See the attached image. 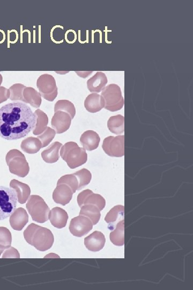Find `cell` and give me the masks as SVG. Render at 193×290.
I'll return each mask as SVG.
<instances>
[{
	"mask_svg": "<svg viewBox=\"0 0 193 290\" xmlns=\"http://www.w3.org/2000/svg\"><path fill=\"white\" fill-rule=\"evenodd\" d=\"M36 118L26 104H7L0 108V136L7 140L24 138L35 128Z\"/></svg>",
	"mask_w": 193,
	"mask_h": 290,
	"instance_id": "6da1fadb",
	"label": "cell"
},
{
	"mask_svg": "<svg viewBox=\"0 0 193 290\" xmlns=\"http://www.w3.org/2000/svg\"><path fill=\"white\" fill-rule=\"evenodd\" d=\"M24 237L27 243L39 251L45 252L50 249L54 242L52 232L34 223L28 226L24 232Z\"/></svg>",
	"mask_w": 193,
	"mask_h": 290,
	"instance_id": "7a4b0ae2",
	"label": "cell"
},
{
	"mask_svg": "<svg viewBox=\"0 0 193 290\" xmlns=\"http://www.w3.org/2000/svg\"><path fill=\"white\" fill-rule=\"evenodd\" d=\"M60 156L70 169H75L82 166L87 160L85 150L79 147L75 142L70 141L64 144L61 149Z\"/></svg>",
	"mask_w": 193,
	"mask_h": 290,
	"instance_id": "3957f363",
	"label": "cell"
},
{
	"mask_svg": "<svg viewBox=\"0 0 193 290\" xmlns=\"http://www.w3.org/2000/svg\"><path fill=\"white\" fill-rule=\"evenodd\" d=\"M104 101V108L111 112L122 109L125 103L120 87L110 84L104 88L101 95Z\"/></svg>",
	"mask_w": 193,
	"mask_h": 290,
	"instance_id": "277c9868",
	"label": "cell"
},
{
	"mask_svg": "<svg viewBox=\"0 0 193 290\" xmlns=\"http://www.w3.org/2000/svg\"><path fill=\"white\" fill-rule=\"evenodd\" d=\"M6 163L10 172L20 177H25L30 171V167L25 156L18 150L14 149L8 152Z\"/></svg>",
	"mask_w": 193,
	"mask_h": 290,
	"instance_id": "5b68a950",
	"label": "cell"
},
{
	"mask_svg": "<svg viewBox=\"0 0 193 290\" xmlns=\"http://www.w3.org/2000/svg\"><path fill=\"white\" fill-rule=\"evenodd\" d=\"M26 206L34 221L44 223L48 220L50 209L42 197L38 195H31L29 197Z\"/></svg>",
	"mask_w": 193,
	"mask_h": 290,
	"instance_id": "8992f818",
	"label": "cell"
},
{
	"mask_svg": "<svg viewBox=\"0 0 193 290\" xmlns=\"http://www.w3.org/2000/svg\"><path fill=\"white\" fill-rule=\"evenodd\" d=\"M18 198L11 188L0 186V221L10 216L18 204Z\"/></svg>",
	"mask_w": 193,
	"mask_h": 290,
	"instance_id": "52a82bcc",
	"label": "cell"
},
{
	"mask_svg": "<svg viewBox=\"0 0 193 290\" xmlns=\"http://www.w3.org/2000/svg\"><path fill=\"white\" fill-rule=\"evenodd\" d=\"M125 135L110 136L104 139L102 148L109 156L120 158L125 155Z\"/></svg>",
	"mask_w": 193,
	"mask_h": 290,
	"instance_id": "ba28073f",
	"label": "cell"
},
{
	"mask_svg": "<svg viewBox=\"0 0 193 290\" xmlns=\"http://www.w3.org/2000/svg\"><path fill=\"white\" fill-rule=\"evenodd\" d=\"M93 229L90 220L83 215H79L72 219L69 225V231L75 237L80 238L87 235Z\"/></svg>",
	"mask_w": 193,
	"mask_h": 290,
	"instance_id": "9c48e42d",
	"label": "cell"
},
{
	"mask_svg": "<svg viewBox=\"0 0 193 290\" xmlns=\"http://www.w3.org/2000/svg\"><path fill=\"white\" fill-rule=\"evenodd\" d=\"M77 203L80 207L87 204L98 206L100 211L106 207V201L101 195L94 193L92 191L87 189L79 193L77 197Z\"/></svg>",
	"mask_w": 193,
	"mask_h": 290,
	"instance_id": "30bf717a",
	"label": "cell"
},
{
	"mask_svg": "<svg viewBox=\"0 0 193 290\" xmlns=\"http://www.w3.org/2000/svg\"><path fill=\"white\" fill-rule=\"evenodd\" d=\"M71 119V116L66 112H55L51 124L56 133L62 134L66 132L70 128Z\"/></svg>",
	"mask_w": 193,
	"mask_h": 290,
	"instance_id": "8fae6325",
	"label": "cell"
},
{
	"mask_svg": "<svg viewBox=\"0 0 193 290\" xmlns=\"http://www.w3.org/2000/svg\"><path fill=\"white\" fill-rule=\"evenodd\" d=\"M106 243V237L103 233L99 231H94L84 239L85 246L88 251L93 252L101 251Z\"/></svg>",
	"mask_w": 193,
	"mask_h": 290,
	"instance_id": "7c38bea8",
	"label": "cell"
},
{
	"mask_svg": "<svg viewBox=\"0 0 193 290\" xmlns=\"http://www.w3.org/2000/svg\"><path fill=\"white\" fill-rule=\"evenodd\" d=\"M73 192L67 185L60 184L57 185L53 193V199L55 202L63 206L70 203Z\"/></svg>",
	"mask_w": 193,
	"mask_h": 290,
	"instance_id": "4fadbf2b",
	"label": "cell"
},
{
	"mask_svg": "<svg viewBox=\"0 0 193 290\" xmlns=\"http://www.w3.org/2000/svg\"><path fill=\"white\" fill-rule=\"evenodd\" d=\"M10 222L14 230L22 231L29 222V215L25 209L19 207L11 214Z\"/></svg>",
	"mask_w": 193,
	"mask_h": 290,
	"instance_id": "5bb4252c",
	"label": "cell"
},
{
	"mask_svg": "<svg viewBox=\"0 0 193 290\" xmlns=\"http://www.w3.org/2000/svg\"><path fill=\"white\" fill-rule=\"evenodd\" d=\"M48 220L54 227L61 229L66 227L68 220L67 212L62 208L56 207L50 211Z\"/></svg>",
	"mask_w": 193,
	"mask_h": 290,
	"instance_id": "9a60e30c",
	"label": "cell"
},
{
	"mask_svg": "<svg viewBox=\"0 0 193 290\" xmlns=\"http://www.w3.org/2000/svg\"><path fill=\"white\" fill-rule=\"evenodd\" d=\"M101 141L99 134L92 130L84 132L80 136V142L83 149L88 151H92L98 149Z\"/></svg>",
	"mask_w": 193,
	"mask_h": 290,
	"instance_id": "2e32d148",
	"label": "cell"
},
{
	"mask_svg": "<svg viewBox=\"0 0 193 290\" xmlns=\"http://www.w3.org/2000/svg\"><path fill=\"white\" fill-rule=\"evenodd\" d=\"M108 80L106 74L101 71H98L87 82L88 91L92 93H100L104 90Z\"/></svg>",
	"mask_w": 193,
	"mask_h": 290,
	"instance_id": "e0dca14e",
	"label": "cell"
},
{
	"mask_svg": "<svg viewBox=\"0 0 193 290\" xmlns=\"http://www.w3.org/2000/svg\"><path fill=\"white\" fill-rule=\"evenodd\" d=\"M10 187L16 193L19 203L21 204H25L31 193L29 185L18 180H13L11 181Z\"/></svg>",
	"mask_w": 193,
	"mask_h": 290,
	"instance_id": "ac0fdd59",
	"label": "cell"
},
{
	"mask_svg": "<svg viewBox=\"0 0 193 290\" xmlns=\"http://www.w3.org/2000/svg\"><path fill=\"white\" fill-rule=\"evenodd\" d=\"M37 87L43 98L48 101H53L58 95V88L54 82H42L38 80Z\"/></svg>",
	"mask_w": 193,
	"mask_h": 290,
	"instance_id": "d6986e66",
	"label": "cell"
},
{
	"mask_svg": "<svg viewBox=\"0 0 193 290\" xmlns=\"http://www.w3.org/2000/svg\"><path fill=\"white\" fill-rule=\"evenodd\" d=\"M104 101L102 95L91 94L88 95L84 102V107L87 111L95 113L104 108Z\"/></svg>",
	"mask_w": 193,
	"mask_h": 290,
	"instance_id": "ffe728a7",
	"label": "cell"
},
{
	"mask_svg": "<svg viewBox=\"0 0 193 290\" xmlns=\"http://www.w3.org/2000/svg\"><path fill=\"white\" fill-rule=\"evenodd\" d=\"M62 144L58 141L52 143L49 147L42 153V157L45 163L53 164L59 160V151Z\"/></svg>",
	"mask_w": 193,
	"mask_h": 290,
	"instance_id": "44dd1931",
	"label": "cell"
},
{
	"mask_svg": "<svg viewBox=\"0 0 193 290\" xmlns=\"http://www.w3.org/2000/svg\"><path fill=\"white\" fill-rule=\"evenodd\" d=\"M21 148L23 151L28 154L34 155L42 148V144L38 138L30 136L23 140Z\"/></svg>",
	"mask_w": 193,
	"mask_h": 290,
	"instance_id": "7402d4cb",
	"label": "cell"
},
{
	"mask_svg": "<svg viewBox=\"0 0 193 290\" xmlns=\"http://www.w3.org/2000/svg\"><path fill=\"white\" fill-rule=\"evenodd\" d=\"M79 212L80 215L88 218L95 225L100 222L101 216V211L98 206L93 205L87 204L82 206Z\"/></svg>",
	"mask_w": 193,
	"mask_h": 290,
	"instance_id": "603a6c76",
	"label": "cell"
},
{
	"mask_svg": "<svg viewBox=\"0 0 193 290\" xmlns=\"http://www.w3.org/2000/svg\"><path fill=\"white\" fill-rule=\"evenodd\" d=\"M109 130L115 134H122L125 132V117L120 115L111 117L108 122Z\"/></svg>",
	"mask_w": 193,
	"mask_h": 290,
	"instance_id": "cb8c5ba5",
	"label": "cell"
},
{
	"mask_svg": "<svg viewBox=\"0 0 193 290\" xmlns=\"http://www.w3.org/2000/svg\"><path fill=\"white\" fill-rule=\"evenodd\" d=\"M110 240L113 243L117 246H123L125 244V227L124 220L120 221L116 230L110 233Z\"/></svg>",
	"mask_w": 193,
	"mask_h": 290,
	"instance_id": "d4e9b609",
	"label": "cell"
},
{
	"mask_svg": "<svg viewBox=\"0 0 193 290\" xmlns=\"http://www.w3.org/2000/svg\"><path fill=\"white\" fill-rule=\"evenodd\" d=\"M36 116V123L33 131L35 135H39L44 132L48 123L47 116L40 110H37L35 113Z\"/></svg>",
	"mask_w": 193,
	"mask_h": 290,
	"instance_id": "484cf974",
	"label": "cell"
},
{
	"mask_svg": "<svg viewBox=\"0 0 193 290\" xmlns=\"http://www.w3.org/2000/svg\"><path fill=\"white\" fill-rule=\"evenodd\" d=\"M24 101L35 108H39L42 103L41 96L34 89L27 88L24 92Z\"/></svg>",
	"mask_w": 193,
	"mask_h": 290,
	"instance_id": "4316f807",
	"label": "cell"
},
{
	"mask_svg": "<svg viewBox=\"0 0 193 290\" xmlns=\"http://www.w3.org/2000/svg\"><path fill=\"white\" fill-rule=\"evenodd\" d=\"M78 182V189L81 190L89 184L92 179V174L87 169L83 168L74 173Z\"/></svg>",
	"mask_w": 193,
	"mask_h": 290,
	"instance_id": "83f0119b",
	"label": "cell"
},
{
	"mask_svg": "<svg viewBox=\"0 0 193 290\" xmlns=\"http://www.w3.org/2000/svg\"><path fill=\"white\" fill-rule=\"evenodd\" d=\"M59 110L67 112L71 116V119H73L76 114V109L74 105L68 100H60L55 104L54 108L55 112Z\"/></svg>",
	"mask_w": 193,
	"mask_h": 290,
	"instance_id": "f1b7e54d",
	"label": "cell"
},
{
	"mask_svg": "<svg viewBox=\"0 0 193 290\" xmlns=\"http://www.w3.org/2000/svg\"><path fill=\"white\" fill-rule=\"evenodd\" d=\"M125 207L123 205H117L113 207L108 213L105 221L108 223H114L119 218H124Z\"/></svg>",
	"mask_w": 193,
	"mask_h": 290,
	"instance_id": "f546056e",
	"label": "cell"
},
{
	"mask_svg": "<svg viewBox=\"0 0 193 290\" xmlns=\"http://www.w3.org/2000/svg\"><path fill=\"white\" fill-rule=\"evenodd\" d=\"M64 184L70 188L73 193L78 189V182L76 176L74 174L62 176L58 180L57 185Z\"/></svg>",
	"mask_w": 193,
	"mask_h": 290,
	"instance_id": "4dcf8cb0",
	"label": "cell"
},
{
	"mask_svg": "<svg viewBox=\"0 0 193 290\" xmlns=\"http://www.w3.org/2000/svg\"><path fill=\"white\" fill-rule=\"evenodd\" d=\"M55 131L50 127H47L46 130L41 134L38 136V138L41 141L42 148H45L49 145L51 141L54 138L55 136Z\"/></svg>",
	"mask_w": 193,
	"mask_h": 290,
	"instance_id": "1f68e13d",
	"label": "cell"
},
{
	"mask_svg": "<svg viewBox=\"0 0 193 290\" xmlns=\"http://www.w3.org/2000/svg\"><path fill=\"white\" fill-rule=\"evenodd\" d=\"M12 236L9 230L0 227V245L8 248L11 246Z\"/></svg>",
	"mask_w": 193,
	"mask_h": 290,
	"instance_id": "d6a6232c",
	"label": "cell"
},
{
	"mask_svg": "<svg viewBox=\"0 0 193 290\" xmlns=\"http://www.w3.org/2000/svg\"><path fill=\"white\" fill-rule=\"evenodd\" d=\"M23 88H24V86L21 85H16L15 86L11 87V100H22L24 101V98H23L22 95V92Z\"/></svg>",
	"mask_w": 193,
	"mask_h": 290,
	"instance_id": "836d02e7",
	"label": "cell"
},
{
	"mask_svg": "<svg viewBox=\"0 0 193 290\" xmlns=\"http://www.w3.org/2000/svg\"><path fill=\"white\" fill-rule=\"evenodd\" d=\"M3 259H9V258H16V259H20V255L17 249L12 247H10L5 249V251L3 255Z\"/></svg>",
	"mask_w": 193,
	"mask_h": 290,
	"instance_id": "e575fe53",
	"label": "cell"
},
{
	"mask_svg": "<svg viewBox=\"0 0 193 290\" xmlns=\"http://www.w3.org/2000/svg\"><path fill=\"white\" fill-rule=\"evenodd\" d=\"M8 91L4 87H0V103L6 101L9 98Z\"/></svg>",
	"mask_w": 193,
	"mask_h": 290,
	"instance_id": "d590c367",
	"label": "cell"
},
{
	"mask_svg": "<svg viewBox=\"0 0 193 290\" xmlns=\"http://www.w3.org/2000/svg\"><path fill=\"white\" fill-rule=\"evenodd\" d=\"M7 248L0 245V256H1L2 253L5 251V249Z\"/></svg>",
	"mask_w": 193,
	"mask_h": 290,
	"instance_id": "8d00e7d4",
	"label": "cell"
}]
</instances>
